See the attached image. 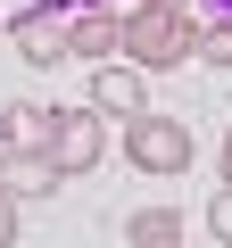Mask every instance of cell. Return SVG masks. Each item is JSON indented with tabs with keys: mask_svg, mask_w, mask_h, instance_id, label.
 Here are the masks:
<instances>
[{
	"mask_svg": "<svg viewBox=\"0 0 232 248\" xmlns=\"http://www.w3.org/2000/svg\"><path fill=\"white\" fill-rule=\"evenodd\" d=\"M199 50V17H191V0H133L125 9V58L166 75V66H191Z\"/></svg>",
	"mask_w": 232,
	"mask_h": 248,
	"instance_id": "obj_1",
	"label": "cell"
},
{
	"mask_svg": "<svg viewBox=\"0 0 232 248\" xmlns=\"http://www.w3.org/2000/svg\"><path fill=\"white\" fill-rule=\"evenodd\" d=\"M125 166H141V174H191V124L141 108L125 124Z\"/></svg>",
	"mask_w": 232,
	"mask_h": 248,
	"instance_id": "obj_2",
	"label": "cell"
},
{
	"mask_svg": "<svg viewBox=\"0 0 232 248\" xmlns=\"http://www.w3.org/2000/svg\"><path fill=\"white\" fill-rule=\"evenodd\" d=\"M50 157H58V174L75 182V174H91L99 157H108V116L83 99V108H58V124H50Z\"/></svg>",
	"mask_w": 232,
	"mask_h": 248,
	"instance_id": "obj_3",
	"label": "cell"
},
{
	"mask_svg": "<svg viewBox=\"0 0 232 248\" xmlns=\"http://www.w3.org/2000/svg\"><path fill=\"white\" fill-rule=\"evenodd\" d=\"M91 108H99L108 124H133V116L149 108V66H133V58H108V66L91 75Z\"/></svg>",
	"mask_w": 232,
	"mask_h": 248,
	"instance_id": "obj_4",
	"label": "cell"
},
{
	"mask_svg": "<svg viewBox=\"0 0 232 248\" xmlns=\"http://www.w3.org/2000/svg\"><path fill=\"white\" fill-rule=\"evenodd\" d=\"M9 42H17V58H25V66H58V58H75L58 0H50V9H17V17H9Z\"/></svg>",
	"mask_w": 232,
	"mask_h": 248,
	"instance_id": "obj_5",
	"label": "cell"
},
{
	"mask_svg": "<svg viewBox=\"0 0 232 248\" xmlns=\"http://www.w3.org/2000/svg\"><path fill=\"white\" fill-rule=\"evenodd\" d=\"M66 42H75V58H91V66L125 58V9H83V17H66Z\"/></svg>",
	"mask_w": 232,
	"mask_h": 248,
	"instance_id": "obj_6",
	"label": "cell"
},
{
	"mask_svg": "<svg viewBox=\"0 0 232 248\" xmlns=\"http://www.w3.org/2000/svg\"><path fill=\"white\" fill-rule=\"evenodd\" d=\"M66 174H58V157L50 149H0V190L9 199H50Z\"/></svg>",
	"mask_w": 232,
	"mask_h": 248,
	"instance_id": "obj_7",
	"label": "cell"
},
{
	"mask_svg": "<svg viewBox=\"0 0 232 248\" xmlns=\"http://www.w3.org/2000/svg\"><path fill=\"white\" fill-rule=\"evenodd\" d=\"M125 248H182V207H133Z\"/></svg>",
	"mask_w": 232,
	"mask_h": 248,
	"instance_id": "obj_8",
	"label": "cell"
},
{
	"mask_svg": "<svg viewBox=\"0 0 232 248\" xmlns=\"http://www.w3.org/2000/svg\"><path fill=\"white\" fill-rule=\"evenodd\" d=\"M50 124H58V108H42V99H17L9 116H0V141H9V149H50Z\"/></svg>",
	"mask_w": 232,
	"mask_h": 248,
	"instance_id": "obj_9",
	"label": "cell"
},
{
	"mask_svg": "<svg viewBox=\"0 0 232 248\" xmlns=\"http://www.w3.org/2000/svg\"><path fill=\"white\" fill-rule=\"evenodd\" d=\"M199 66H215V75H232V17H215V25H199V50H191Z\"/></svg>",
	"mask_w": 232,
	"mask_h": 248,
	"instance_id": "obj_10",
	"label": "cell"
},
{
	"mask_svg": "<svg viewBox=\"0 0 232 248\" xmlns=\"http://www.w3.org/2000/svg\"><path fill=\"white\" fill-rule=\"evenodd\" d=\"M207 232H215V240H224V248H232V182H224V190H215V199H207Z\"/></svg>",
	"mask_w": 232,
	"mask_h": 248,
	"instance_id": "obj_11",
	"label": "cell"
},
{
	"mask_svg": "<svg viewBox=\"0 0 232 248\" xmlns=\"http://www.w3.org/2000/svg\"><path fill=\"white\" fill-rule=\"evenodd\" d=\"M17 207H25V199H9V190H0V248L17 240Z\"/></svg>",
	"mask_w": 232,
	"mask_h": 248,
	"instance_id": "obj_12",
	"label": "cell"
},
{
	"mask_svg": "<svg viewBox=\"0 0 232 248\" xmlns=\"http://www.w3.org/2000/svg\"><path fill=\"white\" fill-rule=\"evenodd\" d=\"M215 166H224V182H232V133H224V157H215Z\"/></svg>",
	"mask_w": 232,
	"mask_h": 248,
	"instance_id": "obj_13",
	"label": "cell"
},
{
	"mask_svg": "<svg viewBox=\"0 0 232 248\" xmlns=\"http://www.w3.org/2000/svg\"><path fill=\"white\" fill-rule=\"evenodd\" d=\"M224 9H232V0H224Z\"/></svg>",
	"mask_w": 232,
	"mask_h": 248,
	"instance_id": "obj_14",
	"label": "cell"
}]
</instances>
